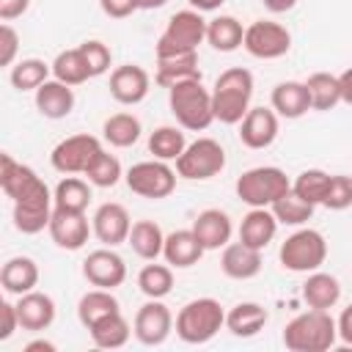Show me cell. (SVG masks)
I'll list each match as a JSON object with an SVG mask.
<instances>
[{
  "label": "cell",
  "instance_id": "obj_1",
  "mask_svg": "<svg viewBox=\"0 0 352 352\" xmlns=\"http://www.w3.org/2000/svg\"><path fill=\"white\" fill-rule=\"evenodd\" d=\"M253 96V74L242 66L226 69L212 88V110L220 124H239L250 110Z\"/></svg>",
  "mask_w": 352,
  "mask_h": 352
},
{
  "label": "cell",
  "instance_id": "obj_2",
  "mask_svg": "<svg viewBox=\"0 0 352 352\" xmlns=\"http://www.w3.org/2000/svg\"><path fill=\"white\" fill-rule=\"evenodd\" d=\"M338 338V322L319 308L294 316L283 330V344L292 352H324Z\"/></svg>",
  "mask_w": 352,
  "mask_h": 352
},
{
  "label": "cell",
  "instance_id": "obj_3",
  "mask_svg": "<svg viewBox=\"0 0 352 352\" xmlns=\"http://www.w3.org/2000/svg\"><path fill=\"white\" fill-rule=\"evenodd\" d=\"M168 104H170V113L176 116L182 129L204 132L214 121L212 91H206L201 80H184V82L170 85L168 88Z\"/></svg>",
  "mask_w": 352,
  "mask_h": 352
},
{
  "label": "cell",
  "instance_id": "obj_4",
  "mask_svg": "<svg viewBox=\"0 0 352 352\" xmlns=\"http://www.w3.org/2000/svg\"><path fill=\"white\" fill-rule=\"evenodd\" d=\"M226 324V311L212 297L190 300L176 316V336L184 344H206Z\"/></svg>",
  "mask_w": 352,
  "mask_h": 352
},
{
  "label": "cell",
  "instance_id": "obj_5",
  "mask_svg": "<svg viewBox=\"0 0 352 352\" xmlns=\"http://www.w3.org/2000/svg\"><path fill=\"white\" fill-rule=\"evenodd\" d=\"M206 19L195 8L176 11L168 19V28L162 30L157 41V58H170V55H184V52H198V44L206 38Z\"/></svg>",
  "mask_w": 352,
  "mask_h": 352
},
{
  "label": "cell",
  "instance_id": "obj_6",
  "mask_svg": "<svg viewBox=\"0 0 352 352\" xmlns=\"http://www.w3.org/2000/svg\"><path fill=\"white\" fill-rule=\"evenodd\" d=\"M289 190H292L289 176L272 165L250 168L236 179V195L248 206H272Z\"/></svg>",
  "mask_w": 352,
  "mask_h": 352
},
{
  "label": "cell",
  "instance_id": "obj_7",
  "mask_svg": "<svg viewBox=\"0 0 352 352\" xmlns=\"http://www.w3.org/2000/svg\"><path fill=\"white\" fill-rule=\"evenodd\" d=\"M278 258H280L283 270H292V272H314L327 258V242H324V236L319 231L300 228V231H294L292 236L283 239V245L278 250Z\"/></svg>",
  "mask_w": 352,
  "mask_h": 352
},
{
  "label": "cell",
  "instance_id": "obj_8",
  "mask_svg": "<svg viewBox=\"0 0 352 352\" xmlns=\"http://www.w3.org/2000/svg\"><path fill=\"white\" fill-rule=\"evenodd\" d=\"M226 168V151L217 140L212 138H198L195 143H190L182 157L176 160V173L182 179H190V182H204V179H212L217 176L220 170Z\"/></svg>",
  "mask_w": 352,
  "mask_h": 352
},
{
  "label": "cell",
  "instance_id": "obj_9",
  "mask_svg": "<svg viewBox=\"0 0 352 352\" xmlns=\"http://www.w3.org/2000/svg\"><path fill=\"white\" fill-rule=\"evenodd\" d=\"M126 187L140 198H168L176 190V170L165 160H146L126 170Z\"/></svg>",
  "mask_w": 352,
  "mask_h": 352
},
{
  "label": "cell",
  "instance_id": "obj_10",
  "mask_svg": "<svg viewBox=\"0 0 352 352\" xmlns=\"http://www.w3.org/2000/svg\"><path fill=\"white\" fill-rule=\"evenodd\" d=\"M242 47L253 55V58H261V60H275L280 55L289 52L292 47V33L278 25V22H270V19H256L245 28V41Z\"/></svg>",
  "mask_w": 352,
  "mask_h": 352
},
{
  "label": "cell",
  "instance_id": "obj_11",
  "mask_svg": "<svg viewBox=\"0 0 352 352\" xmlns=\"http://www.w3.org/2000/svg\"><path fill=\"white\" fill-rule=\"evenodd\" d=\"M102 151V143L99 138L94 135H72L66 140H60L52 154H50V162L58 173H85V168L94 162V157Z\"/></svg>",
  "mask_w": 352,
  "mask_h": 352
},
{
  "label": "cell",
  "instance_id": "obj_12",
  "mask_svg": "<svg viewBox=\"0 0 352 352\" xmlns=\"http://www.w3.org/2000/svg\"><path fill=\"white\" fill-rule=\"evenodd\" d=\"M55 201L44 187H38L36 192L25 195L22 201H14V226L22 234H38L44 228H50V217H52Z\"/></svg>",
  "mask_w": 352,
  "mask_h": 352
},
{
  "label": "cell",
  "instance_id": "obj_13",
  "mask_svg": "<svg viewBox=\"0 0 352 352\" xmlns=\"http://www.w3.org/2000/svg\"><path fill=\"white\" fill-rule=\"evenodd\" d=\"M170 327H173V316L168 305H162L160 300H148L146 305L138 308L132 333L143 346H160L170 336Z\"/></svg>",
  "mask_w": 352,
  "mask_h": 352
},
{
  "label": "cell",
  "instance_id": "obj_14",
  "mask_svg": "<svg viewBox=\"0 0 352 352\" xmlns=\"http://www.w3.org/2000/svg\"><path fill=\"white\" fill-rule=\"evenodd\" d=\"M82 275L96 289H116L126 280V264L116 250L102 248L88 253V258L82 261Z\"/></svg>",
  "mask_w": 352,
  "mask_h": 352
},
{
  "label": "cell",
  "instance_id": "obj_15",
  "mask_svg": "<svg viewBox=\"0 0 352 352\" xmlns=\"http://www.w3.org/2000/svg\"><path fill=\"white\" fill-rule=\"evenodd\" d=\"M50 236L58 248L63 250H80L88 242V234L94 226H88L85 212H66V209H52L50 217Z\"/></svg>",
  "mask_w": 352,
  "mask_h": 352
},
{
  "label": "cell",
  "instance_id": "obj_16",
  "mask_svg": "<svg viewBox=\"0 0 352 352\" xmlns=\"http://www.w3.org/2000/svg\"><path fill=\"white\" fill-rule=\"evenodd\" d=\"M91 226H94L96 239H99L102 245H107V248H116V245L126 242V239H129V231H132L129 212H126L121 204H116V201L102 204V206L96 209Z\"/></svg>",
  "mask_w": 352,
  "mask_h": 352
},
{
  "label": "cell",
  "instance_id": "obj_17",
  "mask_svg": "<svg viewBox=\"0 0 352 352\" xmlns=\"http://www.w3.org/2000/svg\"><path fill=\"white\" fill-rule=\"evenodd\" d=\"M148 85H151V77L143 66H135V63H126V66H118L113 69L110 74V94L118 104H138L146 99L148 94Z\"/></svg>",
  "mask_w": 352,
  "mask_h": 352
},
{
  "label": "cell",
  "instance_id": "obj_18",
  "mask_svg": "<svg viewBox=\"0 0 352 352\" xmlns=\"http://www.w3.org/2000/svg\"><path fill=\"white\" fill-rule=\"evenodd\" d=\"M278 138V113L272 107H250L239 121V140L248 148H267Z\"/></svg>",
  "mask_w": 352,
  "mask_h": 352
},
{
  "label": "cell",
  "instance_id": "obj_19",
  "mask_svg": "<svg viewBox=\"0 0 352 352\" xmlns=\"http://www.w3.org/2000/svg\"><path fill=\"white\" fill-rule=\"evenodd\" d=\"M16 314H19V327L22 330H47L52 322H55V302L50 294L44 292H28V294H19L16 300Z\"/></svg>",
  "mask_w": 352,
  "mask_h": 352
},
{
  "label": "cell",
  "instance_id": "obj_20",
  "mask_svg": "<svg viewBox=\"0 0 352 352\" xmlns=\"http://www.w3.org/2000/svg\"><path fill=\"white\" fill-rule=\"evenodd\" d=\"M231 217L223 209H204L195 220H192V234L198 236V242L204 245V250H217L226 248L231 239Z\"/></svg>",
  "mask_w": 352,
  "mask_h": 352
},
{
  "label": "cell",
  "instance_id": "obj_21",
  "mask_svg": "<svg viewBox=\"0 0 352 352\" xmlns=\"http://www.w3.org/2000/svg\"><path fill=\"white\" fill-rule=\"evenodd\" d=\"M275 231H278V217L272 214V209L270 206H253L239 223V242H245L256 250H264L272 242Z\"/></svg>",
  "mask_w": 352,
  "mask_h": 352
},
{
  "label": "cell",
  "instance_id": "obj_22",
  "mask_svg": "<svg viewBox=\"0 0 352 352\" xmlns=\"http://www.w3.org/2000/svg\"><path fill=\"white\" fill-rule=\"evenodd\" d=\"M220 270L234 278V280H248L261 272V250L245 245V242H231L223 248L220 256Z\"/></svg>",
  "mask_w": 352,
  "mask_h": 352
},
{
  "label": "cell",
  "instance_id": "obj_23",
  "mask_svg": "<svg viewBox=\"0 0 352 352\" xmlns=\"http://www.w3.org/2000/svg\"><path fill=\"white\" fill-rule=\"evenodd\" d=\"M36 107L44 118H66L74 110V91L72 85L60 82V80H47L44 85L36 88Z\"/></svg>",
  "mask_w": 352,
  "mask_h": 352
},
{
  "label": "cell",
  "instance_id": "obj_24",
  "mask_svg": "<svg viewBox=\"0 0 352 352\" xmlns=\"http://www.w3.org/2000/svg\"><path fill=\"white\" fill-rule=\"evenodd\" d=\"M272 110L280 116V118H300L311 110V94H308V85L305 82H297V80H286V82H278L272 88Z\"/></svg>",
  "mask_w": 352,
  "mask_h": 352
},
{
  "label": "cell",
  "instance_id": "obj_25",
  "mask_svg": "<svg viewBox=\"0 0 352 352\" xmlns=\"http://www.w3.org/2000/svg\"><path fill=\"white\" fill-rule=\"evenodd\" d=\"M162 256L170 267L176 270H187L192 264H198V258L204 256V245L198 242V236L192 234V228H182L165 236V248Z\"/></svg>",
  "mask_w": 352,
  "mask_h": 352
},
{
  "label": "cell",
  "instance_id": "obj_26",
  "mask_svg": "<svg viewBox=\"0 0 352 352\" xmlns=\"http://www.w3.org/2000/svg\"><path fill=\"white\" fill-rule=\"evenodd\" d=\"M0 283L8 294H28L38 283V267L30 256H14L0 270Z\"/></svg>",
  "mask_w": 352,
  "mask_h": 352
},
{
  "label": "cell",
  "instance_id": "obj_27",
  "mask_svg": "<svg viewBox=\"0 0 352 352\" xmlns=\"http://www.w3.org/2000/svg\"><path fill=\"white\" fill-rule=\"evenodd\" d=\"M157 85L170 88L184 80H201L198 69V52H184V55H170V58H157Z\"/></svg>",
  "mask_w": 352,
  "mask_h": 352
},
{
  "label": "cell",
  "instance_id": "obj_28",
  "mask_svg": "<svg viewBox=\"0 0 352 352\" xmlns=\"http://www.w3.org/2000/svg\"><path fill=\"white\" fill-rule=\"evenodd\" d=\"M341 297V286H338V278L327 275V272H319L314 270L308 275V280L302 283V300L308 308H319V311H330Z\"/></svg>",
  "mask_w": 352,
  "mask_h": 352
},
{
  "label": "cell",
  "instance_id": "obj_29",
  "mask_svg": "<svg viewBox=\"0 0 352 352\" xmlns=\"http://www.w3.org/2000/svg\"><path fill=\"white\" fill-rule=\"evenodd\" d=\"M267 324V308L258 302H239L226 314V327L236 338H250Z\"/></svg>",
  "mask_w": 352,
  "mask_h": 352
},
{
  "label": "cell",
  "instance_id": "obj_30",
  "mask_svg": "<svg viewBox=\"0 0 352 352\" xmlns=\"http://www.w3.org/2000/svg\"><path fill=\"white\" fill-rule=\"evenodd\" d=\"M206 41L217 52H234L245 41V28H242L239 19L220 14V16L209 19V25H206Z\"/></svg>",
  "mask_w": 352,
  "mask_h": 352
},
{
  "label": "cell",
  "instance_id": "obj_31",
  "mask_svg": "<svg viewBox=\"0 0 352 352\" xmlns=\"http://www.w3.org/2000/svg\"><path fill=\"white\" fill-rule=\"evenodd\" d=\"M118 300L110 294V289H94L88 294L80 297V305H77V319L82 327H94L96 322H102L104 316L110 314H118Z\"/></svg>",
  "mask_w": 352,
  "mask_h": 352
},
{
  "label": "cell",
  "instance_id": "obj_32",
  "mask_svg": "<svg viewBox=\"0 0 352 352\" xmlns=\"http://www.w3.org/2000/svg\"><path fill=\"white\" fill-rule=\"evenodd\" d=\"M132 250L146 258V261H154L157 256H162V248H165V234L162 228L154 223V220H138L132 223V231H129V239Z\"/></svg>",
  "mask_w": 352,
  "mask_h": 352
},
{
  "label": "cell",
  "instance_id": "obj_33",
  "mask_svg": "<svg viewBox=\"0 0 352 352\" xmlns=\"http://www.w3.org/2000/svg\"><path fill=\"white\" fill-rule=\"evenodd\" d=\"M91 182L85 179H77V176H66L58 182L55 192H52V201H55V209H66V212H85L88 204H91Z\"/></svg>",
  "mask_w": 352,
  "mask_h": 352
},
{
  "label": "cell",
  "instance_id": "obj_34",
  "mask_svg": "<svg viewBox=\"0 0 352 352\" xmlns=\"http://www.w3.org/2000/svg\"><path fill=\"white\" fill-rule=\"evenodd\" d=\"M88 333H91V341L96 346H102V349H118V346H124L129 341V333L132 330H129V322L118 311V314H110L102 322H96Z\"/></svg>",
  "mask_w": 352,
  "mask_h": 352
},
{
  "label": "cell",
  "instance_id": "obj_35",
  "mask_svg": "<svg viewBox=\"0 0 352 352\" xmlns=\"http://www.w3.org/2000/svg\"><path fill=\"white\" fill-rule=\"evenodd\" d=\"M308 94H311V110H333L341 102V85L336 74L316 72L305 80Z\"/></svg>",
  "mask_w": 352,
  "mask_h": 352
},
{
  "label": "cell",
  "instance_id": "obj_36",
  "mask_svg": "<svg viewBox=\"0 0 352 352\" xmlns=\"http://www.w3.org/2000/svg\"><path fill=\"white\" fill-rule=\"evenodd\" d=\"M102 132H104V140H107L110 146H116V148H129V146H135L138 138H140V121H138L132 113H116V116H110V118L104 121Z\"/></svg>",
  "mask_w": 352,
  "mask_h": 352
},
{
  "label": "cell",
  "instance_id": "obj_37",
  "mask_svg": "<svg viewBox=\"0 0 352 352\" xmlns=\"http://www.w3.org/2000/svg\"><path fill=\"white\" fill-rule=\"evenodd\" d=\"M52 74H55V80H60L66 85H82L91 77V69H88V63L77 47V50L58 52V58L52 60Z\"/></svg>",
  "mask_w": 352,
  "mask_h": 352
},
{
  "label": "cell",
  "instance_id": "obj_38",
  "mask_svg": "<svg viewBox=\"0 0 352 352\" xmlns=\"http://www.w3.org/2000/svg\"><path fill=\"white\" fill-rule=\"evenodd\" d=\"M187 148V140H184V132L176 129V126H157L151 135H148V151L154 154V160H179L182 151Z\"/></svg>",
  "mask_w": 352,
  "mask_h": 352
},
{
  "label": "cell",
  "instance_id": "obj_39",
  "mask_svg": "<svg viewBox=\"0 0 352 352\" xmlns=\"http://www.w3.org/2000/svg\"><path fill=\"white\" fill-rule=\"evenodd\" d=\"M270 209L278 217V223H283V226H302V223H308L314 217V204L302 201L294 190H289L286 195H280Z\"/></svg>",
  "mask_w": 352,
  "mask_h": 352
},
{
  "label": "cell",
  "instance_id": "obj_40",
  "mask_svg": "<svg viewBox=\"0 0 352 352\" xmlns=\"http://www.w3.org/2000/svg\"><path fill=\"white\" fill-rule=\"evenodd\" d=\"M138 286L148 300H162L173 289V272L165 264H146L138 275Z\"/></svg>",
  "mask_w": 352,
  "mask_h": 352
},
{
  "label": "cell",
  "instance_id": "obj_41",
  "mask_svg": "<svg viewBox=\"0 0 352 352\" xmlns=\"http://www.w3.org/2000/svg\"><path fill=\"white\" fill-rule=\"evenodd\" d=\"M52 66H47L44 60L38 58H25L19 60L14 69H11V85L16 91H36L38 85L47 82V74H50Z\"/></svg>",
  "mask_w": 352,
  "mask_h": 352
},
{
  "label": "cell",
  "instance_id": "obj_42",
  "mask_svg": "<svg viewBox=\"0 0 352 352\" xmlns=\"http://www.w3.org/2000/svg\"><path fill=\"white\" fill-rule=\"evenodd\" d=\"M327 184H330V173H324V170H319V168H308V170H302V173L292 182V190H294L302 201H308V204L316 206V204L324 201Z\"/></svg>",
  "mask_w": 352,
  "mask_h": 352
},
{
  "label": "cell",
  "instance_id": "obj_43",
  "mask_svg": "<svg viewBox=\"0 0 352 352\" xmlns=\"http://www.w3.org/2000/svg\"><path fill=\"white\" fill-rule=\"evenodd\" d=\"M85 176H88V182L94 184V187H116L118 184V179H121V162L113 157V154H107L104 148L94 157V162L85 168Z\"/></svg>",
  "mask_w": 352,
  "mask_h": 352
},
{
  "label": "cell",
  "instance_id": "obj_44",
  "mask_svg": "<svg viewBox=\"0 0 352 352\" xmlns=\"http://www.w3.org/2000/svg\"><path fill=\"white\" fill-rule=\"evenodd\" d=\"M322 206H327L333 212H341V209L352 206V179L349 176H330Z\"/></svg>",
  "mask_w": 352,
  "mask_h": 352
},
{
  "label": "cell",
  "instance_id": "obj_45",
  "mask_svg": "<svg viewBox=\"0 0 352 352\" xmlns=\"http://www.w3.org/2000/svg\"><path fill=\"white\" fill-rule=\"evenodd\" d=\"M80 52H82V58H85V63H88V69H91V77H99V74H104V72L110 69V58H113V55H110L107 44L91 38V41H82V44H80Z\"/></svg>",
  "mask_w": 352,
  "mask_h": 352
},
{
  "label": "cell",
  "instance_id": "obj_46",
  "mask_svg": "<svg viewBox=\"0 0 352 352\" xmlns=\"http://www.w3.org/2000/svg\"><path fill=\"white\" fill-rule=\"evenodd\" d=\"M16 50H19V36L16 30L6 22L0 28V66H11L14 58H16Z\"/></svg>",
  "mask_w": 352,
  "mask_h": 352
},
{
  "label": "cell",
  "instance_id": "obj_47",
  "mask_svg": "<svg viewBox=\"0 0 352 352\" xmlns=\"http://www.w3.org/2000/svg\"><path fill=\"white\" fill-rule=\"evenodd\" d=\"M99 6H102V11L107 16L124 19V16H129V14H135L140 8V0H99Z\"/></svg>",
  "mask_w": 352,
  "mask_h": 352
},
{
  "label": "cell",
  "instance_id": "obj_48",
  "mask_svg": "<svg viewBox=\"0 0 352 352\" xmlns=\"http://www.w3.org/2000/svg\"><path fill=\"white\" fill-rule=\"evenodd\" d=\"M0 316H3V327H0V341H8L16 330H19V314L14 302H0Z\"/></svg>",
  "mask_w": 352,
  "mask_h": 352
},
{
  "label": "cell",
  "instance_id": "obj_49",
  "mask_svg": "<svg viewBox=\"0 0 352 352\" xmlns=\"http://www.w3.org/2000/svg\"><path fill=\"white\" fill-rule=\"evenodd\" d=\"M28 6H30V0H0V19L3 22L16 19L28 11Z\"/></svg>",
  "mask_w": 352,
  "mask_h": 352
},
{
  "label": "cell",
  "instance_id": "obj_50",
  "mask_svg": "<svg viewBox=\"0 0 352 352\" xmlns=\"http://www.w3.org/2000/svg\"><path fill=\"white\" fill-rule=\"evenodd\" d=\"M338 338L352 346V305H346L338 316Z\"/></svg>",
  "mask_w": 352,
  "mask_h": 352
},
{
  "label": "cell",
  "instance_id": "obj_51",
  "mask_svg": "<svg viewBox=\"0 0 352 352\" xmlns=\"http://www.w3.org/2000/svg\"><path fill=\"white\" fill-rule=\"evenodd\" d=\"M338 85H341V102L352 104V66L338 74Z\"/></svg>",
  "mask_w": 352,
  "mask_h": 352
},
{
  "label": "cell",
  "instance_id": "obj_52",
  "mask_svg": "<svg viewBox=\"0 0 352 352\" xmlns=\"http://www.w3.org/2000/svg\"><path fill=\"white\" fill-rule=\"evenodd\" d=\"M261 3H264V8L272 11V14H283V11H289V8L297 6V0H261Z\"/></svg>",
  "mask_w": 352,
  "mask_h": 352
},
{
  "label": "cell",
  "instance_id": "obj_53",
  "mask_svg": "<svg viewBox=\"0 0 352 352\" xmlns=\"http://www.w3.org/2000/svg\"><path fill=\"white\" fill-rule=\"evenodd\" d=\"M25 352H55V344L47 338H36V341L25 344Z\"/></svg>",
  "mask_w": 352,
  "mask_h": 352
},
{
  "label": "cell",
  "instance_id": "obj_54",
  "mask_svg": "<svg viewBox=\"0 0 352 352\" xmlns=\"http://www.w3.org/2000/svg\"><path fill=\"white\" fill-rule=\"evenodd\" d=\"M187 3H190L195 11H217L226 0H187Z\"/></svg>",
  "mask_w": 352,
  "mask_h": 352
},
{
  "label": "cell",
  "instance_id": "obj_55",
  "mask_svg": "<svg viewBox=\"0 0 352 352\" xmlns=\"http://www.w3.org/2000/svg\"><path fill=\"white\" fill-rule=\"evenodd\" d=\"M168 0H140V8H146V11H151V8H162Z\"/></svg>",
  "mask_w": 352,
  "mask_h": 352
},
{
  "label": "cell",
  "instance_id": "obj_56",
  "mask_svg": "<svg viewBox=\"0 0 352 352\" xmlns=\"http://www.w3.org/2000/svg\"><path fill=\"white\" fill-rule=\"evenodd\" d=\"M349 179H352V176H349Z\"/></svg>",
  "mask_w": 352,
  "mask_h": 352
}]
</instances>
